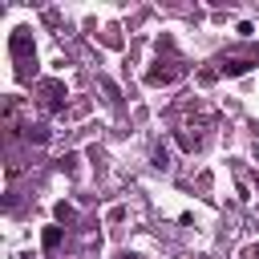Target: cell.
Wrapping results in <instances>:
<instances>
[{
	"label": "cell",
	"mask_w": 259,
	"mask_h": 259,
	"mask_svg": "<svg viewBox=\"0 0 259 259\" xmlns=\"http://www.w3.org/2000/svg\"><path fill=\"white\" fill-rule=\"evenodd\" d=\"M251 61H223V73H247Z\"/></svg>",
	"instance_id": "cell-1"
},
{
	"label": "cell",
	"mask_w": 259,
	"mask_h": 259,
	"mask_svg": "<svg viewBox=\"0 0 259 259\" xmlns=\"http://www.w3.org/2000/svg\"><path fill=\"white\" fill-rule=\"evenodd\" d=\"M57 243H61V227H49V231H45V247H49V251H53V247H57Z\"/></svg>",
	"instance_id": "cell-2"
},
{
	"label": "cell",
	"mask_w": 259,
	"mask_h": 259,
	"mask_svg": "<svg viewBox=\"0 0 259 259\" xmlns=\"http://www.w3.org/2000/svg\"><path fill=\"white\" fill-rule=\"evenodd\" d=\"M57 219H61V223H73V206H65V202H57Z\"/></svg>",
	"instance_id": "cell-3"
}]
</instances>
